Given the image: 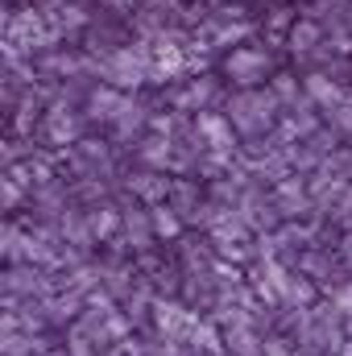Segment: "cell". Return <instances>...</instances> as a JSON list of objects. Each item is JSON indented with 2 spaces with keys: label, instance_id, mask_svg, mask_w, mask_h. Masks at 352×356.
<instances>
[{
  "label": "cell",
  "instance_id": "cell-1",
  "mask_svg": "<svg viewBox=\"0 0 352 356\" xmlns=\"http://www.w3.org/2000/svg\"><path fill=\"white\" fill-rule=\"evenodd\" d=\"M265 71H269V58L262 50H232V58H228V75L237 83H257Z\"/></svg>",
  "mask_w": 352,
  "mask_h": 356
},
{
  "label": "cell",
  "instance_id": "cell-2",
  "mask_svg": "<svg viewBox=\"0 0 352 356\" xmlns=\"http://www.w3.org/2000/svg\"><path fill=\"white\" fill-rule=\"evenodd\" d=\"M104 71H108L112 83H141V75H145V54H137V50H120V54L108 58Z\"/></svg>",
  "mask_w": 352,
  "mask_h": 356
},
{
  "label": "cell",
  "instance_id": "cell-3",
  "mask_svg": "<svg viewBox=\"0 0 352 356\" xmlns=\"http://www.w3.org/2000/svg\"><path fill=\"white\" fill-rule=\"evenodd\" d=\"M265 116H269V99H265V95H241V99L232 104V120H241L245 129L262 124Z\"/></svg>",
  "mask_w": 352,
  "mask_h": 356
},
{
  "label": "cell",
  "instance_id": "cell-4",
  "mask_svg": "<svg viewBox=\"0 0 352 356\" xmlns=\"http://www.w3.org/2000/svg\"><path fill=\"white\" fill-rule=\"evenodd\" d=\"M290 42H294V50H311V46L319 42V25H311V21H298V25L290 29Z\"/></svg>",
  "mask_w": 352,
  "mask_h": 356
},
{
  "label": "cell",
  "instance_id": "cell-5",
  "mask_svg": "<svg viewBox=\"0 0 352 356\" xmlns=\"http://www.w3.org/2000/svg\"><path fill=\"white\" fill-rule=\"evenodd\" d=\"M108 4H116V8H125V4H133V0H108Z\"/></svg>",
  "mask_w": 352,
  "mask_h": 356
}]
</instances>
